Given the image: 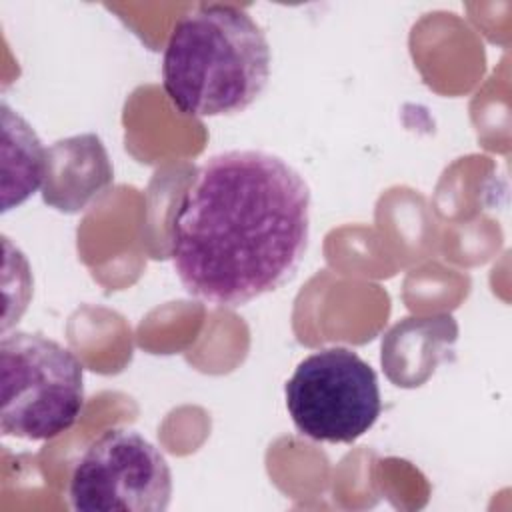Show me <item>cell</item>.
<instances>
[{"label": "cell", "instance_id": "8", "mask_svg": "<svg viewBox=\"0 0 512 512\" xmlns=\"http://www.w3.org/2000/svg\"><path fill=\"white\" fill-rule=\"evenodd\" d=\"M46 152L32 126L2 104V212L20 206L42 186Z\"/></svg>", "mask_w": 512, "mask_h": 512}, {"label": "cell", "instance_id": "4", "mask_svg": "<svg viewBox=\"0 0 512 512\" xmlns=\"http://www.w3.org/2000/svg\"><path fill=\"white\" fill-rule=\"evenodd\" d=\"M284 396L296 430L316 442H354L382 410L374 368L342 346L306 356L286 382Z\"/></svg>", "mask_w": 512, "mask_h": 512}, {"label": "cell", "instance_id": "6", "mask_svg": "<svg viewBox=\"0 0 512 512\" xmlns=\"http://www.w3.org/2000/svg\"><path fill=\"white\" fill-rule=\"evenodd\" d=\"M110 182L112 168L98 136H72L48 148L42 198L56 210H82Z\"/></svg>", "mask_w": 512, "mask_h": 512}, {"label": "cell", "instance_id": "1", "mask_svg": "<svg viewBox=\"0 0 512 512\" xmlns=\"http://www.w3.org/2000/svg\"><path fill=\"white\" fill-rule=\"evenodd\" d=\"M310 238V188L286 160L228 150L204 160L170 222V258L198 300L236 308L286 284Z\"/></svg>", "mask_w": 512, "mask_h": 512}, {"label": "cell", "instance_id": "3", "mask_svg": "<svg viewBox=\"0 0 512 512\" xmlns=\"http://www.w3.org/2000/svg\"><path fill=\"white\" fill-rule=\"evenodd\" d=\"M84 408L80 360L38 332L0 340V432L22 440H50L70 430Z\"/></svg>", "mask_w": 512, "mask_h": 512}, {"label": "cell", "instance_id": "2", "mask_svg": "<svg viewBox=\"0 0 512 512\" xmlns=\"http://www.w3.org/2000/svg\"><path fill=\"white\" fill-rule=\"evenodd\" d=\"M272 52L262 26L240 6L200 4L174 24L162 54V86L188 116L244 112L270 80Z\"/></svg>", "mask_w": 512, "mask_h": 512}, {"label": "cell", "instance_id": "7", "mask_svg": "<svg viewBox=\"0 0 512 512\" xmlns=\"http://www.w3.org/2000/svg\"><path fill=\"white\" fill-rule=\"evenodd\" d=\"M452 316L406 318L382 340V364L398 386H418L442 358L444 346L456 340Z\"/></svg>", "mask_w": 512, "mask_h": 512}, {"label": "cell", "instance_id": "5", "mask_svg": "<svg viewBox=\"0 0 512 512\" xmlns=\"http://www.w3.org/2000/svg\"><path fill=\"white\" fill-rule=\"evenodd\" d=\"M68 496L80 512H164L172 498V472L140 432L110 428L74 464Z\"/></svg>", "mask_w": 512, "mask_h": 512}]
</instances>
